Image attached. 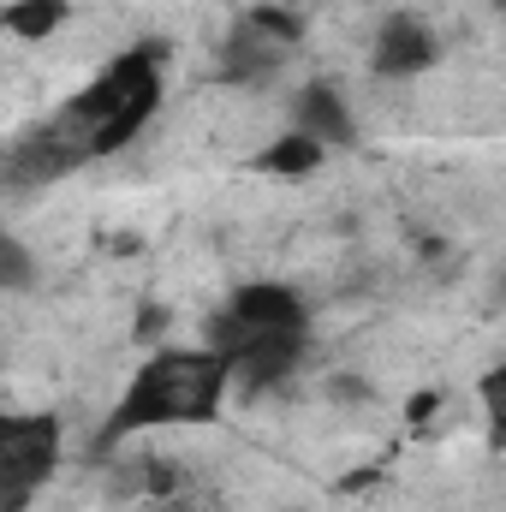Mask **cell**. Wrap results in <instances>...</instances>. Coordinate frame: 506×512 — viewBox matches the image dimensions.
I'll use <instances>...</instances> for the list:
<instances>
[{
    "instance_id": "1",
    "label": "cell",
    "mask_w": 506,
    "mask_h": 512,
    "mask_svg": "<svg viewBox=\"0 0 506 512\" xmlns=\"http://www.w3.org/2000/svg\"><path fill=\"white\" fill-rule=\"evenodd\" d=\"M233 387V364L209 346V352H155L143 358V370L131 376L126 399L114 405L102 441H120L137 429H167V423H209L221 411Z\"/></svg>"
},
{
    "instance_id": "2",
    "label": "cell",
    "mask_w": 506,
    "mask_h": 512,
    "mask_svg": "<svg viewBox=\"0 0 506 512\" xmlns=\"http://www.w3.org/2000/svg\"><path fill=\"white\" fill-rule=\"evenodd\" d=\"M60 465V423L42 411H6L0 417V512H24L30 495Z\"/></svg>"
},
{
    "instance_id": "3",
    "label": "cell",
    "mask_w": 506,
    "mask_h": 512,
    "mask_svg": "<svg viewBox=\"0 0 506 512\" xmlns=\"http://www.w3.org/2000/svg\"><path fill=\"white\" fill-rule=\"evenodd\" d=\"M280 328H304V298H298L292 286H280V280H251V286H239V292L227 298V310L215 316L209 346L221 352V346H233V340H245V334H280Z\"/></svg>"
},
{
    "instance_id": "4",
    "label": "cell",
    "mask_w": 506,
    "mask_h": 512,
    "mask_svg": "<svg viewBox=\"0 0 506 512\" xmlns=\"http://www.w3.org/2000/svg\"><path fill=\"white\" fill-rule=\"evenodd\" d=\"M221 358L233 364L239 387H274L286 382L304 358V328H280V334H245L233 346H221Z\"/></svg>"
},
{
    "instance_id": "5",
    "label": "cell",
    "mask_w": 506,
    "mask_h": 512,
    "mask_svg": "<svg viewBox=\"0 0 506 512\" xmlns=\"http://www.w3.org/2000/svg\"><path fill=\"white\" fill-rule=\"evenodd\" d=\"M435 54H441V42H435V30H429L417 12H393V18H381L376 48H370V60H376L381 78H417V72L435 66Z\"/></svg>"
},
{
    "instance_id": "6",
    "label": "cell",
    "mask_w": 506,
    "mask_h": 512,
    "mask_svg": "<svg viewBox=\"0 0 506 512\" xmlns=\"http://www.w3.org/2000/svg\"><path fill=\"white\" fill-rule=\"evenodd\" d=\"M292 131H310V137L328 143V149H352V143H358V120H352L346 96H340L328 78H316V84H304V90L292 96Z\"/></svg>"
},
{
    "instance_id": "7",
    "label": "cell",
    "mask_w": 506,
    "mask_h": 512,
    "mask_svg": "<svg viewBox=\"0 0 506 512\" xmlns=\"http://www.w3.org/2000/svg\"><path fill=\"white\" fill-rule=\"evenodd\" d=\"M221 66H227V78H251V84H262V78H274V66H280V42H268L262 30H251V24L239 18V30H233Z\"/></svg>"
},
{
    "instance_id": "8",
    "label": "cell",
    "mask_w": 506,
    "mask_h": 512,
    "mask_svg": "<svg viewBox=\"0 0 506 512\" xmlns=\"http://www.w3.org/2000/svg\"><path fill=\"white\" fill-rule=\"evenodd\" d=\"M322 155H328V143H316L310 131H286L280 143H268V149L256 155V167H262V173H280V179H304V173L322 167Z\"/></svg>"
},
{
    "instance_id": "9",
    "label": "cell",
    "mask_w": 506,
    "mask_h": 512,
    "mask_svg": "<svg viewBox=\"0 0 506 512\" xmlns=\"http://www.w3.org/2000/svg\"><path fill=\"white\" fill-rule=\"evenodd\" d=\"M66 18H72V6H66V0H12V6H6V30H12V36H24V42L54 36Z\"/></svg>"
},
{
    "instance_id": "10",
    "label": "cell",
    "mask_w": 506,
    "mask_h": 512,
    "mask_svg": "<svg viewBox=\"0 0 506 512\" xmlns=\"http://www.w3.org/2000/svg\"><path fill=\"white\" fill-rule=\"evenodd\" d=\"M245 24L262 30L268 42H280V48H292V42L304 36V18H298L292 6H251V12H245Z\"/></svg>"
},
{
    "instance_id": "11",
    "label": "cell",
    "mask_w": 506,
    "mask_h": 512,
    "mask_svg": "<svg viewBox=\"0 0 506 512\" xmlns=\"http://www.w3.org/2000/svg\"><path fill=\"white\" fill-rule=\"evenodd\" d=\"M0 286L6 292H30L36 286V262H30V251H24V239H0Z\"/></svg>"
},
{
    "instance_id": "12",
    "label": "cell",
    "mask_w": 506,
    "mask_h": 512,
    "mask_svg": "<svg viewBox=\"0 0 506 512\" xmlns=\"http://www.w3.org/2000/svg\"><path fill=\"white\" fill-rule=\"evenodd\" d=\"M483 405H489V417H495V435L506 441V364L483 376Z\"/></svg>"
},
{
    "instance_id": "13",
    "label": "cell",
    "mask_w": 506,
    "mask_h": 512,
    "mask_svg": "<svg viewBox=\"0 0 506 512\" xmlns=\"http://www.w3.org/2000/svg\"><path fill=\"white\" fill-rule=\"evenodd\" d=\"M161 328H167V310H161V304H149V310L137 316V340H155Z\"/></svg>"
},
{
    "instance_id": "14",
    "label": "cell",
    "mask_w": 506,
    "mask_h": 512,
    "mask_svg": "<svg viewBox=\"0 0 506 512\" xmlns=\"http://www.w3.org/2000/svg\"><path fill=\"white\" fill-rule=\"evenodd\" d=\"M435 399H441V393H417V399H411V417H429V411H435Z\"/></svg>"
},
{
    "instance_id": "15",
    "label": "cell",
    "mask_w": 506,
    "mask_h": 512,
    "mask_svg": "<svg viewBox=\"0 0 506 512\" xmlns=\"http://www.w3.org/2000/svg\"><path fill=\"white\" fill-rule=\"evenodd\" d=\"M495 298H501V304H506V274H501V286H495Z\"/></svg>"
}]
</instances>
